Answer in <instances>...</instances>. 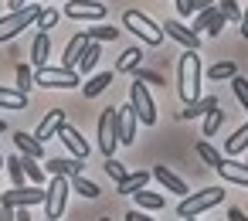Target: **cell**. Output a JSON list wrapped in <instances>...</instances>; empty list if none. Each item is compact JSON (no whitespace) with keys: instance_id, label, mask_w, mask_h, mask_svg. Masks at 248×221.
<instances>
[{"instance_id":"6da1fadb","label":"cell","mask_w":248,"mask_h":221,"mask_svg":"<svg viewBox=\"0 0 248 221\" xmlns=\"http://www.w3.org/2000/svg\"><path fill=\"white\" fill-rule=\"evenodd\" d=\"M201 58H197V51H184L180 55V62H177V92H180V99L190 106V102H197L201 99Z\"/></svg>"},{"instance_id":"7a4b0ae2","label":"cell","mask_w":248,"mask_h":221,"mask_svg":"<svg viewBox=\"0 0 248 221\" xmlns=\"http://www.w3.org/2000/svg\"><path fill=\"white\" fill-rule=\"evenodd\" d=\"M41 14H45L41 4H28L24 11H11V14H4V17H0V45L11 41V38H17V34L28 31L31 24H38Z\"/></svg>"},{"instance_id":"3957f363","label":"cell","mask_w":248,"mask_h":221,"mask_svg":"<svg viewBox=\"0 0 248 221\" xmlns=\"http://www.w3.org/2000/svg\"><path fill=\"white\" fill-rule=\"evenodd\" d=\"M221 201H224V187H204V190H197V194L180 197L177 214H180V218H197V214H204V211L217 207Z\"/></svg>"},{"instance_id":"277c9868","label":"cell","mask_w":248,"mask_h":221,"mask_svg":"<svg viewBox=\"0 0 248 221\" xmlns=\"http://www.w3.org/2000/svg\"><path fill=\"white\" fill-rule=\"evenodd\" d=\"M123 28H126V31H133V34H136L143 45H150V48L163 45V28H160L153 17L140 14V11H126V14H123Z\"/></svg>"},{"instance_id":"5b68a950","label":"cell","mask_w":248,"mask_h":221,"mask_svg":"<svg viewBox=\"0 0 248 221\" xmlns=\"http://www.w3.org/2000/svg\"><path fill=\"white\" fill-rule=\"evenodd\" d=\"M34 85H41V89H78L82 85V75L75 72V68H51V65H45V68H34Z\"/></svg>"},{"instance_id":"8992f818","label":"cell","mask_w":248,"mask_h":221,"mask_svg":"<svg viewBox=\"0 0 248 221\" xmlns=\"http://www.w3.org/2000/svg\"><path fill=\"white\" fill-rule=\"evenodd\" d=\"M116 146H119V109L109 106L99 116V150L109 160V157H116Z\"/></svg>"},{"instance_id":"52a82bcc","label":"cell","mask_w":248,"mask_h":221,"mask_svg":"<svg viewBox=\"0 0 248 221\" xmlns=\"http://www.w3.org/2000/svg\"><path fill=\"white\" fill-rule=\"evenodd\" d=\"M68 190H72V180H68V177H51V180H48V187H45V211H48V221H62Z\"/></svg>"},{"instance_id":"ba28073f","label":"cell","mask_w":248,"mask_h":221,"mask_svg":"<svg viewBox=\"0 0 248 221\" xmlns=\"http://www.w3.org/2000/svg\"><path fill=\"white\" fill-rule=\"evenodd\" d=\"M129 106L136 109V116H140L143 126H153V123H156V102H153L150 89H146L140 79H133V85H129Z\"/></svg>"},{"instance_id":"9c48e42d","label":"cell","mask_w":248,"mask_h":221,"mask_svg":"<svg viewBox=\"0 0 248 221\" xmlns=\"http://www.w3.org/2000/svg\"><path fill=\"white\" fill-rule=\"evenodd\" d=\"M65 17H72V21H102L106 4H99V0H68Z\"/></svg>"},{"instance_id":"30bf717a","label":"cell","mask_w":248,"mask_h":221,"mask_svg":"<svg viewBox=\"0 0 248 221\" xmlns=\"http://www.w3.org/2000/svg\"><path fill=\"white\" fill-rule=\"evenodd\" d=\"M65 126H68V112H65V109H48V112H45V119H41V123H38V129H34V140H38V143L55 140Z\"/></svg>"},{"instance_id":"8fae6325","label":"cell","mask_w":248,"mask_h":221,"mask_svg":"<svg viewBox=\"0 0 248 221\" xmlns=\"http://www.w3.org/2000/svg\"><path fill=\"white\" fill-rule=\"evenodd\" d=\"M48 177H78V174H85V160H75V157H51L48 160Z\"/></svg>"},{"instance_id":"7c38bea8","label":"cell","mask_w":248,"mask_h":221,"mask_svg":"<svg viewBox=\"0 0 248 221\" xmlns=\"http://www.w3.org/2000/svg\"><path fill=\"white\" fill-rule=\"evenodd\" d=\"M58 140H62V143L68 146V153H72L75 160H89V153H92V146L85 143V136H82V133H78L75 126H65V129L58 133Z\"/></svg>"},{"instance_id":"4fadbf2b","label":"cell","mask_w":248,"mask_h":221,"mask_svg":"<svg viewBox=\"0 0 248 221\" xmlns=\"http://www.w3.org/2000/svg\"><path fill=\"white\" fill-rule=\"evenodd\" d=\"M31 95H24L17 85H0V109L4 112H24Z\"/></svg>"},{"instance_id":"5bb4252c","label":"cell","mask_w":248,"mask_h":221,"mask_svg":"<svg viewBox=\"0 0 248 221\" xmlns=\"http://www.w3.org/2000/svg\"><path fill=\"white\" fill-rule=\"evenodd\" d=\"M160 28H163V31H167L173 41H180L187 51H197V48H201V38H197V34H194L187 24H180V21H167V24H160Z\"/></svg>"},{"instance_id":"9a60e30c","label":"cell","mask_w":248,"mask_h":221,"mask_svg":"<svg viewBox=\"0 0 248 221\" xmlns=\"http://www.w3.org/2000/svg\"><path fill=\"white\" fill-rule=\"evenodd\" d=\"M136 126H140V116L133 106H119V143L129 146L136 140Z\"/></svg>"},{"instance_id":"2e32d148","label":"cell","mask_w":248,"mask_h":221,"mask_svg":"<svg viewBox=\"0 0 248 221\" xmlns=\"http://www.w3.org/2000/svg\"><path fill=\"white\" fill-rule=\"evenodd\" d=\"M217 174H221V180H231V184H241V187H248V163L224 160V163L217 167Z\"/></svg>"},{"instance_id":"e0dca14e","label":"cell","mask_w":248,"mask_h":221,"mask_svg":"<svg viewBox=\"0 0 248 221\" xmlns=\"http://www.w3.org/2000/svg\"><path fill=\"white\" fill-rule=\"evenodd\" d=\"M14 143H17V150H21V157H34V160H41L45 157V143H38L31 133H24V129H17L14 133Z\"/></svg>"},{"instance_id":"ac0fdd59","label":"cell","mask_w":248,"mask_h":221,"mask_svg":"<svg viewBox=\"0 0 248 221\" xmlns=\"http://www.w3.org/2000/svg\"><path fill=\"white\" fill-rule=\"evenodd\" d=\"M153 177H156V180H160V184H163L170 194H180V197H187V184H184V180H180V177H177L170 167H153Z\"/></svg>"},{"instance_id":"d6986e66","label":"cell","mask_w":248,"mask_h":221,"mask_svg":"<svg viewBox=\"0 0 248 221\" xmlns=\"http://www.w3.org/2000/svg\"><path fill=\"white\" fill-rule=\"evenodd\" d=\"M150 177H153V170H140V174H126L119 184H116V194H136V190H143L146 184H150Z\"/></svg>"},{"instance_id":"ffe728a7","label":"cell","mask_w":248,"mask_h":221,"mask_svg":"<svg viewBox=\"0 0 248 221\" xmlns=\"http://www.w3.org/2000/svg\"><path fill=\"white\" fill-rule=\"evenodd\" d=\"M89 48V34L82 31V34H75L72 41H68V48H65V58H62V68H75L78 65V55Z\"/></svg>"},{"instance_id":"44dd1931","label":"cell","mask_w":248,"mask_h":221,"mask_svg":"<svg viewBox=\"0 0 248 221\" xmlns=\"http://www.w3.org/2000/svg\"><path fill=\"white\" fill-rule=\"evenodd\" d=\"M48 51H51V38L45 31H38L34 34V45H31V65L34 68H45L48 65Z\"/></svg>"},{"instance_id":"7402d4cb","label":"cell","mask_w":248,"mask_h":221,"mask_svg":"<svg viewBox=\"0 0 248 221\" xmlns=\"http://www.w3.org/2000/svg\"><path fill=\"white\" fill-rule=\"evenodd\" d=\"M99 58H102V48H99V41H89V48L78 55V65H75V72H78V75H89V72L99 65Z\"/></svg>"},{"instance_id":"603a6c76","label":"cell","mask_w":248,"mask_h":221,"mask_svg":"<svg viewBox=\"0 0 248 221\" xmlns=\"http://www.w3.org/2000/svg\"><path fill=\"white\" fill-rule=\"evenodd\" d=\"M112 75H116V68H112V72H99L95 79H89V82L82 85V92H85V99H95V95H102V92L109 89V82H112Z\"/></svg>"},{"instance_id":"cb8c5ba5","label":"cell","mask_w":248,"mask_h":221,"mask_svg":"<svg viewBox=\"0 0 248 221\" xmlns=\"http://www.w3.org/2000/svg\"><path fill=\"white\" fill-rule=\"evenodd\" d=\"M217 106H221V102H217L214 95H201L197 102H190V106H187V109L180 112V119H194V116H207V112H211V109H217Z\"/></svg>"},{"instance_id":"d4e9b609","label":"cell","mask_w":248,"mask_h":221,"mask_svg":"<svg viewBox=\"0 0 248 221\" xmlns=\"http://www.w3.org/2000/svg\"><path fill=\"white\" fill-rule=\"evenodd\" d=\"M245 146H248V123H241V126L224 140V153H228V157H238Z\"/></svg>"},{"instance_id":"484cf974","label":"cell","mask_w":248,"mask_h":221,"mask_svg":"<svg viewBox=\"0 0 248 221\" xmlns=\"http://www.w3.org/2000/svg\"><path fill=\"white\" fill-rule=\"evenodd\" d=\"M194 150H197V157H201V160H204L211 170H217V167L224 163V157H221V153H217V150H214L207 140H197V143H194Z\"/></svg>"},{"instance_id":"4316f807","label":"cell","mask_w":248,"mask_h":221,"mask_svg":"<svg viewBox=\"0 0 248 221\" xmlns=\"http://www.w3.org/2000/svg\"><path fill=\"white\" fill-rule=\"evenodd\" d=\"M133 197H136L140 211H160V207L167 204V197H163V194H153V190H146V187H143V190H136Z\"/></svg>"},{"instance_id":"83f0119b","label":"cell","mask_w":248,"mask_h":221,"mask_svg":"<svg viewBox=\"0 0 248 221\" xmlns=\"http://www.w3.org/2000/svg\"><path fill=\"white\" fill-rule=\"evenodd\" d=\"M72 187L85 197V201H95V197H102V190H99V184L95 180H89L85 174H78V177H72Z\"/></svg>"},{"instance_id":"f1b7e54d","label":"cell","mask_w":248,"mask_h":221,"mask_svg":"<svg viewBox=\"0 0 248 221\" xmlns=\"http://www.w3.org/2000/svg\"><path fill=\"white\" fill-rule=\"evenodd\" d=\"M140 62H143V51H140V48H126V51L119 55V62H116V72H136Z\"/></svg>"},{"instance_id":"f546056e","label":"cell","mask_w":248,"mask_h":221,"mask_svg":"<svg viewBox=\"0 0 248 221\" xmlns=\"http://www.w3.org/2000/svg\"><path fill=\"white\" fill-rule=\"evenodd\" d=\"M7 177L14 187H24L28 174H24V157H7Z\"/></svg>"},{"instance_id":"4dcf8cb0","label":"cell","mask_w":248,"mask_h":221,"mask_svg":"<svg viewBox=\"0 0 248 221\" xmlns=\"http://www.w3.org/2000/svg\"><path fill=\"white\" fill-rule=\"evenodd\" d=\"M85 34H89V41H99V45H102V41H116L123 31H119V28H112V24H99V28L85 31Z\"/></svg>"},{"instance_id":"1f68e13d","label":"cell","mask_w":248,"mask_h":221,"mask_svg":"<svg viewBox=\"0 0 248 221\" xmlns=\"http://www.w3.org/2000/svg\"><path fill=\"white\" fill-rule=\"evenodd\" d=\"M238 72H234V62H217V65H211L207 68V79L211 82H221V79H234Z\"/></svg>"},{"instance_id":"d6a6232c","label":"cell","mask_w":248,"mask_h":221,"mask_svg":"<svg viewBox=\"0 0 248 221\" xmlns=\"http://www.w3.org/2000/svg\"><path fill=\"white\" fill-rule=\"evenodd\" d=\"M221 123H224V109L217 106V109H211V112L204 116V136H214V133L221 129Z\"/></svg>"},{"instance_id":"836d02e7","label":"cell","mask_w":248,"mask_h":221,"mask_svg":"<svg viewBox=\"0 0 248 221\" xmlns=\"http://www.w3.org/2000/svg\"><path fill=\"white\" fill-rule=\"evenodd\" d=\"M24 174H28V180H31V184H38V187H41V180H45V174H48V170H45V167H38V160H34V157H24Z\"/></svg>"},{"instance_id":"e575fe53","label":"cell","mask_w":248,"mask_h":221,"mask_svg":"<svg viewBox=\"0 0 248 221\" xmlns=\"http://www.w3.org/2000/svg\"><path fill=\"white\" fill-rule=\"evenodd\" d=\"M231 92H234V99L241 102V109L248 112V79H241V75H234V79H231Z\"/></svg>"},{"instance_id":"d590c367","label":"cell","mask_w":248,"mask_h":221,"mask_svg":"<svg viewBox=\"0 0 248 221\" xmlns=\"http://www.w3.org/2000/svg\"><path fill=\"white\" fill-rule=\"evenodd\" d=\"M31 85H34V75H31V65H17V89L24 95H31Z\"/></svg>"},{"instance_id":"8d00e7d4","label":"cell","mask_w":248,"mask_h":221,"mask_svg":"<svg viewBox=\"0 0 248 221\" xmlns=\"http://www.w3.org/2000/svg\"><path fill=\"white\" fill-rule=\"evenodd\" d=\"M217 11H221L228 21H238V24H241V7H238V0H217Z\"/></svg>"},{"instance_id":"74e56055","label":"cell","mask_w":248,"mask_h":221,"mask_svg":"<svg viewBox=\"0 0 248 221\" xmlns=\"http://www.w3.org/2000/svg\"><path fill=\"white\" fill-rule=\"evenodd\" d=\"M55 24H58V11H55V7H45V14L38 17V31H45V34H48Z\"/></svg>"},{"instance_id":"f35d334b","label":"cell","mask_w":248,"mask_h":221,"mask_svg":"<svg viewBox=\"0 0 248 221\" xmlns=\"http://www.w3.org/2000/svg\"><path fill=\"white\" fill-rule=\"evenodd\" d=\"M102 170H106V174H109V177H112V180H116V184H119V180H123V177H126V167H123V163H119V160H116V157H109V160H106V163H102Z\"/></svg>"},{"instance_id":"ab89813d","label":"cell","mask_w":248,"mask_h":221,"mask_svg":"<svg viewBox=\"0 0 248 221\" xmlns=\"http://www.w3.org/2000/svg\"><path fill=\"white\" fill-rule=\"evenodd\" d=\"M133 79H140L143 85H163V75H160V72H143V68H136Z\"/></svg>"},{"instance_id":"60d3db41","label":"cell","mask_w":248,"mask_h":221,"mask_svg":"<svg viewBox=\"0 0 248 221\" xmlns=\"http://www.w3.org/2000/svg\"><path fill=\"white\" fill-rule=\"evenodd\" d=\"M177 14L180 17H194V0H177Z\"/></svg>"},{"instance_id":"b9f144b4","label":"cell","mask_w":248,"mask_h":221,"mask_svg":"<svg viewBox=\"0 0 248 221\" xmlns=\"http://www.w3.org/2000/svg\"><path fill=\"white\" fill-rule=\"evenodd\" d=\"M0 221H17V207H7V204H0Z\"/></svg>"},{"instance_id":"7bdbcfd3","label":"cell","mask_w":248,"mask_h":221,"mask_svg":"<svg viewBox=\"0 0 248 221\" xmlns=\"http://www.w3.org/2000/svg\"><path fill=\"white\" fill-rule=\"evenodd\" d=\"M126 221H153V218H150L146 211H140V207H136V211H129V214H126Z\"/></svg>"},{"instance_id":"ee69618b","label":"cell","mask_w":248,"mask_h":221,"mask_svg":"<svg viewBox=\"0 0 248 221\" xmlns=\"http://www.w3.org/2000/svg\"><path fill=\"white\" fill-rule=\"evenodd\" d=\"M214 4H217V0H194V14H201V11H207Z\"/></svg>"},{"instance_id":"f6af8a7d","label":"cell","mask_w":248,"mask_h":221,"mask_svg":"<svg viewBox=\"0 0 248 221\" xmlns=\"http://www.w3.org/2000/svg\"><path fill=\"white\" fill-rule=\"evenodd\" d=\"M228 221H248V214H245L241 207H231V211H228Z\"/></svg>"},{"instance_id":"bcb514c9","label":"cell","mask_w":248,"mask_h":221,"mask_svg":"<svg viewBox=\"0 0 248 221\" xmlns=\"http://www.w3.org/2000/svg\"><path fill=\"white\" fill-rule=\"evenodd\" d=\"M241 38L248 41V11H241Z\"/></svg>"},{"instance_id":"7dc6e473","label":"cell","mask_w":248,"mask_h":221,"mask_svg":"<svg viewBox=\"0 0 248 221\" xmlns=\"http://www.w3.org/2000/svg\"><path fill=\"white\" fill-rule=\"evenodd\" d=\"M7 7H11V11H24V7H28V0H7Z\"/></svg>"},{"instance_id":"c3c4849f","label":"cell","mask_w":248,"mask_h":221,"mask_svg":"<svg viewBox=\"0 0 248 221\" xmlns=\"http://www.w3.org/2000/svg\"><path fill=\"white\" fill-rule=\"evenodd\" d=\"M17 221H31V207H17Z\"/></svg>"},{"instance_id":"681fc988","label":"cell","mask_w":248,"mask_h":221,"mask_svg":"<svg viewBox=\"0 0 248 221\" xmlns=\"http://www.w3.org/2000/svg\"><path fill=\"white\" fill-rule=\"evenodd\" d=\"M4 129H7V123H4V119H0V133H4Z\"/></svg>"},{"instance_id":"f907efd6","label":"cell","mask_w":248,"mask_h":221,"mask_svg":"<svg viewBox=\"0 0 248 221\" xmlns=\"http://www.w3.org/2000/svg\"><path fill=\"white\" fill-rule=\"evenodd\" d=\"M0 167H7V160H4V157H0Z\"/></svg>"},{"instance_id":"816d5d0a","label":"cell","mask_w":248,"mask_h":221,"mask_svg":"<svg viewBox=\"0 0 248 221\" xmlns=\"http://www.w3.org/2000/svg\"><path fill=\"white\" fill-rule=\"evenodd\" d=\"M0 204H4V190H0Z\"/></svg>"},{"instance_id":"f5cc1de1","label":"cell","mask_w":248,"mask_h":221,"mask_svg":"<svg viewBox=\"0 0 248 221\" xmlns=\"http://www.w3.org/2000/svg\"><path fill=\"white\" fill-rule=\"evenodd\" d=\"M184 221H197V218H184Z\"/></svg>"},{"instance_id":"db71d44e","label":"cell","mask_w":248,"mask_h":221,"mask_svg":"<svg viewBox=\"0 0 248 221\" xmlns=\"http://www.w3.org/2000/svg\"><path fill=\"white\" fill-rule=\"evenodd\" d=\"M99 221H109V218H99Z\"/></svg>"}]
</instances>
